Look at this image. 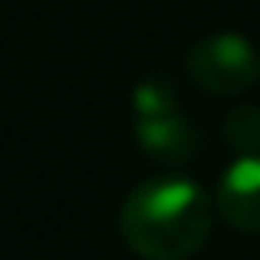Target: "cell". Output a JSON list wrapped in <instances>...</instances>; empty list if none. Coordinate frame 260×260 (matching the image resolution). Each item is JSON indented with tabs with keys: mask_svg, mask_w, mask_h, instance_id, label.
<instances>
[{
	"mask_svg": "<svg viewBox=\"0 0 260 260\" xmlns=\"http://www.w3.org/2000/svg\"><path fill=\"white\" fill-rule=\"evenodd\" d=\"M188 79L201 92L221 95H244L247 89L257 86L260 79V56L250 40L241 33H211V37L198 40L188 50Z\"/></svg>",
	"mask_w": 260,
	"mask_h": 260,
	"instance_id": "7a4b0ae2",
	"label": "cell"
},
{
	"mask_svg": "<svg viewBox=\"0 0 260 260\" xmlns=\"http://www.w3.org/2000/svg\"><path fill=\"white\" fill-rule=\"evenodd\" d=\"M119 228L142 260H188L208 241L211 201L191 178H148L125 198Z\"/></svg>",
	"mask_w": 260,
	"mask_h": 260,
	"instance_id": "6da1fadb",
	"label": "cell"
},
{
	"mask_svg": "<svg viewBox=\"0 0 260 260\" xmlns=\"http://www.w3.org/2000/svg\"><path fill=\"white\" fill-rule=\"evenodd\" d=\"M135 142L145 155L168 165H181V161L194 158L198 148V135L188 125L181 112H165V115H145V119H135Z\"/></svg>",
	"mask_w": 260,
	"mask_h": 260,
	"instance_id": "277c9868",
	"label": "cell"
},
{
	"mask_svg": "<svg viewBox=\"0 0 260 260\" xmlns=\"http://www.w3.org/2000/svg\"><path fill=\"white\" fill-rule=\"evenodd\" d=\"M214 201L228 224L247 234H260V152L241 155L224 172Z\"/></svg>",
	"mask_w": 260,
	"mask_h": 260,
	"instance_id": "3957f363",
	"label": "cell"
},
{
	"mask_svg": "<svg viewBox=\"0 0 260 260\" xmlns=\"http://www.w3.org/2000/svg\"><path fill=\"white\" fill-rule=\"evenodd\" d=\"M178 109V95H175V83L165 73H148L142 76L132 89V112L135 119L145 115H165Z\"/></svg>",
	"mask_w": 260,
	"mask_h": 260,
	"instance_id": "5b68a950",
	"label": "cell"
},
{
	"mask_svg": "<svg viewBox=\"0 0 260 260\" xmlns=\"http://www.w3.org/2000/svg\"><path fill=\"white\" fill-rule=\"evenodd\" d=\"M224 139L241 155L260 152V109L257 106H234L224 119Z\"/></svg>",
	"mask_w": 260,
	"mask_h": 260,
	"instance_id": "8992f818",
	"label": "cell"
}]
</instances>
